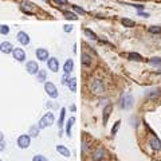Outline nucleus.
<instances>
[{
    "label": "nucleus",
    "mask_w": 161,
    "mask_h": 161,
    "mask_svg": "<svg viewBox=\"0 0 161 161\" xmlns=\"http://www.w3.org/2000/svg\"><path fill=\"white\" fill-rule=\"evenodd\" d=\"M52 123H54V114H52L51 111H48V113H46L44 116L42 117L38 126H39V129H44V128H47V126H51Z\"/></svg>",
    "instance_id": "obj_1"
},
{
    "label": "nucleus",
    "mask_w": 161,
    "mask_h": 161,
    "mask_svg": "<svg viewBox=\"0 0 161 161\" xmlns=\"http://www.w3.org/2000/svg\"><path fill=\"white\" fill-rule=\"evenodd\" d=\"M121 107L122 109H130L133 106V97L132 94H129V93H126V94L122 95V98H121Z\"/></svg>",
    "instance_id": "obj_2"
},
{
    "label": "nucleus",
    "mask_w": 161,
    "mask_h": 161,
    "mask_svg": "<svg viewBox=\"0 0 161 161\" xmlns=\"http://www.w3.org/2000/svg\"><path fill=\"white\" fill-rule=\"evenodd\" d=\"M31 144V137L28 134H21L19 136V138H18V146L21 148V149H26V148H28Z\"/></svg>",
    "instance_id": "obj_3"
},
{
    "label": "nucleus",
    "mask_w": 161,
    "mask_h": 161,
    "mask_svg": "<svg viewBox=\"0 0 161 161\" xmlns=\"http://www.w3.org/2000/svg\"><path fill=\"white\" fill-rule=\"evenodd\" d=\"M44 90L48 94V97H51V98L58 97V90H57V87H55V85L52 82H46L44 83Z\"/></svg>",
    "instance_id": "obj_4"
},
{
    "label": "nucleus",
    "mask_w": 161,
    "mask_h": 161,
    "mask_svg": "<svg viewBox=\"0 0 161 161\" xmlns=\"http://www.w3.org/2000/svg\"><path fill=\"white\" fill-rule=\"evenodd\" d=\"M91 89L95 94H102V93L105 91V85L101 79H95L94 82L91 83Z\"/></svg>",
    "instance_id": "obj_5"
},
{
    "label": "nucleus",
    "mask_w": 161,
    "mask_h": 161,
    "mask_svg": "<svg viewBox=\"0 0 161 161\" xmlns=\"http://www.w3.org/2000/svg\"><path fill=\"white\" fill-rule=\"evenodd\" d=\"M12 55H14V58L18 62H24V61H26V52H24L23 48H19V47L14 48V50H12Z\"/></svg>",
    "instance_id": "obj_6"
},
{
    "label": "nucleus",
    "mask_w": 161,
    "mask_h": 161,
    "mask_svg": "<svg viewBox=\"0 0 161 161\" xmlns=\"http://www.w3.org/2000/svg\"><path fill=\"white\" fill-rule=\"evenodd\" d=\"M26 70L28 71V74H38V71L40 70V69H39V66H38V62H35V61H30V62H27V64H26Z\"/></svg>",
    "instance_id": "obj_7"
},
{
    "label": "nucleus",
    "mask_w": 161,
    "mask_h": 161,
    "mask_svg": "<svg viewBox=\"0 0 161 161\" xmlns=\"http://www.w3.org/2000/svg\"><path fill=\"white\" fill-rule=\"evenodd\" d=\"M47 66H48V70H51L52 73H57L59 70V61L57 58H48Z\"/></svg>",
    "instance_id": "obj_8"
},
{
    "label": "nucleus",
    "mask_w": 161,
    "mask_h": 161,
    "mask_svg": "<svg viewBox=\"0 0 161 161\" xmlns=\"http://www.w3.org/2000/svg\"><path fill=\"white\" fill-rule=\"evenodd\" d=\"M18 40L21 43L23 46H27L30 43V36L27 32H24V31H20L19 34H18Z\"/></svg>",
    "instance_id": "obj_9"
},
{
    "label": "nucleus",
    "mask_w": 161,
    "mask_h": 161,
    "mask_svg": "<svg viewBox=\"0 0 161 161\" xmlns=\"http://www.w3.org/2000/svg\"><path fill=\"white\" fill-rule=\"evenodd\" d=\"M35 54H36V58H38L39 61H47L48 59V51L46 50V48H38Z\"/></svg>",
    "instance_id": "obj_10"
},
{
    "label": "nucleus",
    "mask_w": 161,
    "mask_h": 161,
    "mask_svg": "<svg viewBox=\"0 0 161 161\" xmlns=\"http://www.w3.org/2000/svg\"><path fill=\"white\" fill-rule=\"evenodd\" d=\"M14 50V47H12V44L10 42H3L0 43V51L3 52V54H10Z\"/></svg>",
    "instance_id": "obj_11"
},
{
    "label": "nucleus",
    "mask_w": 161,
    "mask_h": 161,
    "mask_svg": "<svg viewBox=\"0 0 161 161\" xmlns=\"http://www.w3.org/2000/svg\"><path fill=\"white\" fill-rule=\"evenodd\" d=\"M105 157V149L104 148H97V149L94 150V153H93V159H94L95 161H100Z\"/></svg>",
    "instance_id": "obj_12"
},
{
    "label": "nucleus",
    "mask_w": 161,
    "mask_h": 161,
    "mask_svg": "<svg viewBox=\"0 0 161 161\" xmlns=\"http://www.w3.org/2000/svg\"><path fill=\"white\" fill-rule=\"evenodd\" d=\"M74 69V61L73 59H67L66 62H64V64H63V70H64V73L66 74H69L71 73Z\"/></svg>",
    "instance_id": "obj_13"
},
{
    "label": "nucleus",
    "mask_w": 161,
    "mask_h": 161,
    "mask_svg": "<svg viewBox=\"0 0 161 161\" xmlns=\"http://www.w3.org/2000/svg\"><path fill=\"white\" fill-rule=\"evenodd\" d=\"M149 144H150L152 149H154V150H160V149H161V142H160L159 138H156V137L150 138Z\"/></svg>",
    "instance_id": "obj_14"
},
{
    "label": "nucleus",
    "mask_w": 161,
    "mask_h": 161,
    "mask_svg": "<svg viewBox=\"0 0 161 161\" xmlns=\"http://www.w3.org/2000/svg\"><path fill=\"white\" fill-rule=\"evenodd\" d=\"M80 61H82V63L85 64V66H90L91 64V57L89 54H86V52L80 54Z\"/></svg>",
    "instance_id": "obj_15"
},
{
    "label": "nucleus",
    "mask_w": 161,
    "mask_h": 161,
    "mask_svg": "<svg viewBox=\"0 0 161 161\" xmlns=\"http://www.w3.org/2000/svg\"><path fill=\"white\" fill-rule=\"evenodd\" d=\"M57 150L59 152V153H61L63 157H70V156H71L70 150L67 149L66 146H63V145H58V146H57Z\"/></svg>",
    "instance_id": "obj_16"
},
{
    "label": "nucleus",
    "mask_w": 161,
    "mask_h": 161,
    "mask_svg": "<svg viewBox=\"0 0 161 161\" xmlns=\"http://www.w3.org/2000/svg\"><path fill=\"white\" fill-rule=\"evenodd\" d=\"M31 7H34V4H31V3H23V4H21V11L28 15H32L34 10H31Z\"/></svg>",
    "instance_id": "obj_17"
},
{
    "label": "nucleus",
    "mask_w": 161,
    "mask_h": 161,
    "mask_svg": "<svg viewBox=\"0 0 161 161\" xmlns=\"http://www.w3.org/2000/svg\"><path fill=\"white\" fill-rule=\"evenodd\" d=\"M111 110H113V106H111V105H107V106L104 109V123L107 122V118H109Z\"/></svg>",
    "instance_id": "obj_18"
},
{
    "label": "nucleus",
    "mask_w": 161,
    "mask_h": 161,
    "mask_svg": "<svg viewBox=\"0 0 161 161\" xmlns=\"http://www.w3.org/2000/svg\"><path fill=\"white\" fill-rule=\"evenodd\" d=\"M75 122V118L74 117H71V118H69V121H67V126H66V134L69 136H71V126H73V123Z\"/></svg>",
    "instance_id": "obj_19"
},
{
    "label": "nucleus",
    "mask_w": 161,
    "mask_h": 161,
    "mask_svg": "<svg viewBox=\"0 0 161 161\" xmlns=\"http://www.w3.org/2000/svg\"><path fill=\"white\" fill-rule=\"evenodd\" d=\"M128 58L130 61H136V62H140V61H142V57L140 54H137V52H130V54L128 55Z\"/></svg>",
    "instance_id": "obj_20"
},
{
    "label": "nucleus",
    "mask_w": 161,
    "mask_h": 161,
    "mask_svg": "<svg viewBox=\"0 0 161 161\" xmlns=\"http://www.w3.org/2000/svg\"><path fill=\"white\" fill-rule=\"evenodd\" d=\"M67 86H69V89L71 91H77V79L75 78H71L69 80V83H67Z\"/></svg>",
    "instance_id": "obj_21"
},
{
    "label": "nucleus",
    "mask_w": 161,
    "mask_h": 161,
    "mask_svg": "<svg viewBox=\"0 0 161 161\" xmlns=\"http://www.w3.org/2000/svg\"><path fill=\"white\" fill-rule=\"evenodd\" d=\"M85 35L87 36L89 39H91V40H97V39H98L97 35H95V34L91 30H89V28H85Z\"/></svg>",
    "instance_id": "obj_22"
},
{
    "label": "nucleus",
    "mask_w": 161,
    "mask_h": 161,
    "mask_svg": "<svg viewBox=\"0 0 161 161\" xmlns=\"http://www.w3.org/2000/svg\"><path fill=\"white\" fill-rule=\"evenodd\" d=\"M64 114H66V109H64V107H62V109H61V116H59V121H58V125H59V128H62V126H63Z\"/></svg>",
    "instance_id": "obj_23"
},
{
    "label": "nucleus",
    "mask_w": 161,
    "mask_h": 161,
    "mask_svg": "<svg viewBox=\"0 0 161 161\" xmlns=\"http://www.w3.org/2000/svg\"><path fill=\"white\" fill-rule=\"evenodd\" d=\"M121 23L123 24V27H134V26H136L134 21L130 20V19H126V18H125V19L121 20Z\"/></svg>",
    "instance_id": "obj_24"
},
{
    "label": "nucleus",
    "mask_w": 161,
    "mask_h": 161,
    "mask_svg": "<svg viewBox=\"0 0 161 161\" xmlns=\"http://www.w3.org/2000/svg\"><path fill=\"white\" fill-rule=\"evenodd\" d=\"M46 80V71L39 70L38 71V82H44Z\"/></svg>",
    "instance_id": "obj_25"
},
{
    "label": "nucleus",
    "mask_w": 161,
    "mask_h": 161,
    "mask_svg": "<svg viewBox=\"0 0 161 161\" xmlns=\"http://www.w3.org/2000/svg\"><path fill=\"white\" fill-rule=\"evenodd\" d=\"M149 64H152V66H160V64H161V58H150Z\"/></svg>",
    "instance_id": "obj_26"
},
{
    "label": "nucleus",
    "mask_w": 161,
    "mask_h": 161,
    "mask_svg": "<svg viewBox=\"0 0 161 161\" xmlns=\"http://www.w3.org/2000/svg\"><path fill=\"white\" fill-rule=\"evenodd\" d=\"M64 18H66V19H71V20H77L78 19V16H77L75 14H73V12H64Z\"/></svg>",
    "instance_id": "obj_27"
},
{
    "label": "nucleus",
    "mask_w": 161,
    "mask_h": 161,
    "mask_svg": "<svg viewBox=\"0 0 161 161\" xmlns=\"http://www.w3.org/2000/svg\"><path fill=\"white\" fill-rule=\"evenodd\" d=\"M38 133H39V126L38 125H34L32 128L30 129V134L31 136H38Z\"/></svg>",
    "instance_id": "obj_28"
},
{
    "label": "nucleus",
    "mask_w": 161,
    "mask_h": 161,
    "mask_svg": "<svg viewBox=\"0 0 161 161\" xmlns=\"http://www.w3.org/2000/svg\"><path fill=\"white\" fill-rule=\"evenodd\" d=\"M120 123H121L120 121H117V122L114 123V126H113V128H111V134H113V136L116 134L117 132H118V129H120Z\"/></svg>",
    "instance_id": "obj_29"
},
{
    "label": "nucleus",
    "mask_w": 161,
    "mask_h": 161,
    "mask_svg": "<svg viewBox=\"0 0 161 161\" xmlns=\"http://www.w3.org/2000/svg\"><path fill=\"white\" fill-rule=\"evenodd\" d=\"M149 32H152V34H161V28L159 26H153V27H150V28H149Z\"/></svg>",
    "instance_id": "obj_30"
},
{
    "label": "nucleus",
    "mask_w": 161,
    "mask_h": 161,
    "mask_svg": "<svg viewBox=\"0 0 161 161\" xmlns=\"http://www.w3.org/2000/svg\"><path fill=\"white\" fill-rule=\"evenodd\" d=\"M0 32H2L3 35H7V34L10 32V27L8 26H0Z\"/></svg>",
    "instance_id": "obj_31"
},
{
    "label": "nucleus",
    "mask_w": 161,
    "mask_h": 161,
    "mask_svg": "<svg viewBox=\"0 0 161 161\" xmlns=\"http://www.w3.org/2000/svg\"><path fill=\"white\" fill-rule=\"evenodd\" d=\"M32 161H48V160L44 156H42V154H36V156H34Z\"/></svg>",
    "instance_id": "obj_32"
},
{
    "label": "nucleus",
    "mask_w": 161,
    "mask_h": 161,
    "mask_svg": "<svg viewBox=\"0 0 161 161\" xmlns=\"http://www.w3.org/2000/svg\"><path fill=\"white\" fill-rule=\"evenodd\" d=\"M73 8L75 10L78 14H80V15H86V11L83 10V8H80V7H78V5H73Z\"/></svg>",
    "instance_id": "obj_33"
},
{
    "label": "nucleus",
    "mask_w": 161,
    "mask_h": 161,
    "mask_svg": "<svg viewBox=\"0 0 161 161\" xmlns=\"http://www.w3.org/2000/svg\"><path fill=\"white\" fill-rule=\"evenodd\" d=\"M63 31L64 32H71L73 31V26L71 24H66V26H63Z\"/></svg>",
    "instance_id": "obj_34"
},
{
    "label": "nucleus",
    "mask_w": 161,
    "mask_h": 161,
    "mask_svg": "<svg viewBox=\"0 0 161 161\" xmlns=\"http://www.w3.org/2000/svg\"><path fill=\"white\" fill-rule=\"evenodd\" d=\"M69 74H66L64 73V77H63V80H62V83H63V85H67V83H69Z\"/></svg>",
    "instance_id": "obj_35"
},
{
    "label": "nucleus",
    "mask_w": 161,
    "mask_h": 161,
    "mask_svg": "<svg viewBox=\"0 0 161 161\" xmlns=\"http://www.w3.org/2000/svg\"><path fill=\"white\" fill-rule=\"evenodd\" d=\"M54 2L59 5H67V0H54Z\"/></svg>",
    "instance_id": "obj_36"
},
{
    "label": "nucleus",
    "mask_w": 161,
    "mask_h": 161,
    "mask_svg": "<svg viewBox=\"0 0 161 161\" xmlns=\"http://www.w3.org/2000/svg\"><path fill=\"white\" fill-rule=\"evenodd\" d=\"M138 15H140V16H142V18H149V14H148V12H141V11H138Z\"/></svg>",
    "instance_id": "obj_37"
},
{
    "label": "nucleus",
    "mask_w": 161,
    "mask_h": 161,
    "mask_svg": "<svg viewBox=\"0 0 161 161\" xmlns=\"http://www.w3.org/2000/svg\"><path fill=\"white\" fill-rule=\"evenodd\" d=\"M4 148H5V142H4V140H0V152L4 150Z\"/></svg>",
    "instance_id": "obj_38"
},
{
    "label": "nucleus",
    "mask_w": 161,
    "mask_h": 161,
    "mask_svg": "<svg viewBox=\"0 0 161 161\" xmlns=\"http://www.w3.org/2000/svg\"><path fill=\"white\" fill-rule=\"evenodd\" d=\"M159 73H160V74H161V70H159Z\"/></svg>",
    "instance_id": "obj_39"
}]
</instances>
